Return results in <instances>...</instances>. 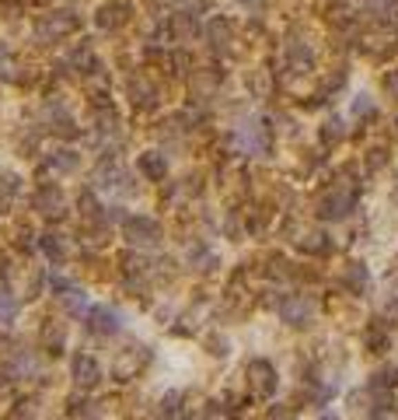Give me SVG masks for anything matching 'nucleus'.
<instances>
[{"label": "nucleus", "instance_id": "obj_1", "mask_svg": "<svg viewBox=\"0 0 398 420\" xmlns=\"http://www.w3.org/2000/svg\"><path fill=\"white\" fill-rule=\"evenodd\" d=\"M74 372H77V382H81V385L98 382V368H94L88 357H74Z\"/></svg>", "mask_w": 398, "mask_h": 420}, {"label": "nucleus", "instance_id": "obj_2", "mask_svg": "<svg viewBox=\"0 0 398 420\" xmlns=\"http://www.w3.org/2000/svg\"><path fill=\"white\" fill-rule=\"evenodd\" d=\"M94 330H101V333H116L119 330V319L112 315L108 308H98L94 312Z\"/></svg>", "mask_w": 398, "mask_h": 420}, {"label": "nucleus", "instance_id": "obj_3", "mask_svg": "<svg viewBox=\"0 0 398 420\" xmlns=\"http://www.w3.org/2000/svg\"><path fill=\"white\" fill-rule=\"evenodd\" d=\"M255 375H259V389H262V392H272V385H276V382H272V379H276L272 368H269V364H255Z\"/></svg>", "mask_w": 398, "mask_h": 420}, {"label": "nucleus", "instance_id": "obj_4", "mask_svg": "<svg viewBox=\"0 0 398 420\" xmlns=\"http://www.w3.org/2000/svg\"><path fill=\"white\" fill-rule=\"evenodd\" d=\"M143 169H147V172H154V175H161V172H164V162H157V158H147Z\"/></svg>", "mask_w": 398, "mask_h": 420}]
</instances>
